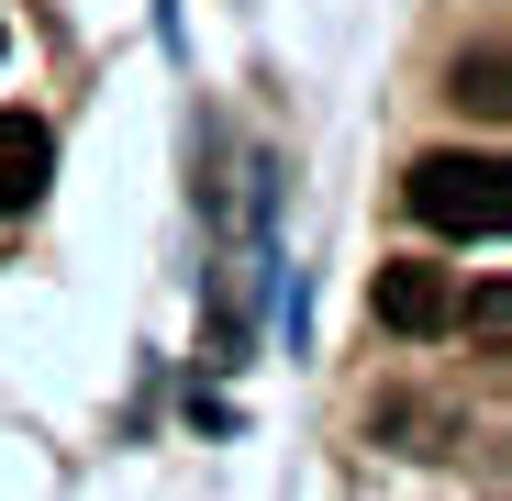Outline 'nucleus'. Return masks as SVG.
<instances>
[{"instance_id": "obj_2", "label": "nucleus", "mask_w": 512, "mask_h": 501, "mask_svg": "<svg viewBox=\"0 0 512 501\" xmlns=\"http://www.w3.org/2000/svg\"><path fill=\"white\" fill-rule=\"evenodd\" d=\"M368 312H379L390 334H446V323H457V279H446V268H423V257H379Z\"/></svg>"}, {"instance_id": "obj_4", "label": "nucleus", "mask_w": 512, "mask_h": 501, "mask_svg": "<svg viewBox=\"0 0 512 501\" xmlns=\"http://www.w3.org/2000/svg\"><path fill=\"white\" fill-rule=\"evenodd\" d=\"M457 101H468V112H501V56H468V67H457Z\"/></svg>"}, {"instance_id": "obj_3", "label": "nucleus", "mask_w": 512, "mask_h": 501, "mask_svg": "<svg viewBox=\"0 0 512 501\" xmlns=\"http://www.w3.org/2000/svg\"><path fill=\"white\" fill-rule=\"evenodd\" d=\"M45 179H56V134H45L34 112H0V223L34 212V201H45Z\"/></svg>"}, {"instance_id": "obj_1", "label": "nucleus", "mask_w": 512, "mask_h": 501, "mask_svg": "<svg viewBox=\"0 0 512 501\" xmlns=\"http://www.w3.org/2000/svg\"><path fill=\"white\" fill-rule=\"evenodd\" d=\"M401 201H412V223H435V234H501L512 223V190H501V156L479 145H435V156H412V179H401Z\"/></svg>"}]
</instances>
